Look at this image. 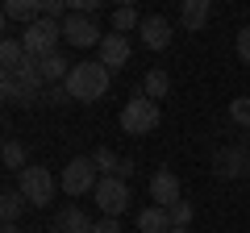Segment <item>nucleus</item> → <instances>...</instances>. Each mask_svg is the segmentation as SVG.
Returning a JSON list of instances; mask_svg holds the SVG:
<instances>
[{"instance_id": "nucleus-1", "label": "nucleus", "mask_w": 250, "mask_h": 233, "mask_svg": "<svg viewBox=\"0 0 250 233\" xmlns=\"http://www.w3.org/2000/svg\"><path fill=\"white\" fill-rule=\"evenodd\" d=\"M108 79H113V71H104L100 63H75L71 75H67V92L80 104H92V100H100L108 92Z\"/></svg>"}, {"instance_id": "nucleus-2", "label": "nucleus", "mask_w": 250, "mask_h": 233, "mask_svg": "<svg viewBox=\"0 0 250 233\" xmlns=\"http://www.w3.org/2000/svg\"><path fill=\"white\" fill-rule=\"evenodd\" d=\"M121 129H125V134H134V137H146V134L159 129V104H154L142 88L129 92V100H125V108H121Z\"/></svg>"}, {"instance_id": "nucleus-3", "label": "nucleus", "mask_w": 250, "mask_h": 233, "mask_svg": "<svg viewBox=\"0 0 250 233\" xmlns=\"http://www.w3.org/2000/svg\"><path fill=\"white\" fill-rule=\"evenodd\" d=\"M59 38H62V21H34V25L21 29V46H25L29 58H46V54H59Z\"/></svg>"}, {"instance_id": "nucleus-4", "label": "nucleus", "mask_w": 250, "mask_h": 233, "mask_svg": "<svg viewBox=\"0 0 250 233\" xmlns=\"http://www.w3.org/2000/svg\"><path fill=\"white\" fill-rule=\"evenodd\" d=\"M96 183H100V171H96V162H92L88 154H80V158H71L67 167H62V179H59V188L67 192V196H88V192H96Z\"/></svg>"}, {"instance_id": "nucleus-5", "label": "nucleus", "mask_w": 250, "mask_h": 233, "mask_svg": "<svg viewBox=\"0 0 250 233\" xmlns=\"http://www.w3.org/2000/svg\"><path fill=\"white\" fill-rule=\"evenodd\" d=\"M17 192L25 196V204H34V208H46L54 200V175L46 167H25L21 171V183H17Z\"/></svg>"}, {"instance_id": "nucleus-6", "label": "nucleus", "mask_w": 250, "mask_h": 233, "mask_svg": "<svg viewBox=\"0 0 250 233\" xmlns=\"http://www.w3.org/2000/svg\"><path fill=\"white\" fill-rule=\"evenodd\" d=\"M92 200H96V208L104 216H121L125 208H129V183L117 179V175H104V179L96 183V192H92Z\"/></svg>"}, {"instance_id": "nucleus-7", "label": "nucleus", "mask_w": 250, "mask_h": 233, "mask_svg": "<svg viewBox=\"0 0 250 233\" xmlns=\"http://www.w3.org/2000/svg\"><path fill=\"white\" fill-rule=\"evenodd\" d=\"M62 38H67L71 46H80V50L104 42V34L96 29V17H83V13H67V21H62Z\"/></svg>"}, {"instance_id": "nucleus-8", "label": "nucleus", "mask_w": 250, "mask_h": 233, "mask_svg": "<svg viewBox=\"0 0 250 233\" xmlns=\"http://www.w3.org/2000/svg\"><path fill=\"white\" fill-rule=\"evenodd\" d=\"M129 54H134V46H129L125 34H104V42L96 46V63L104 67V71H125Z\"/></svg>"}, {"instance_id": "nucleus-9", "label": "nucleus", "mask_w": 250, "mask_h": 233, "mask_svg": "<svg viewBox=\"0 0 250 233\" xmlns=\"http://www.w3.org/2000/svg\"><path fill=\"white\" fill-rule=\"evenodd\" d=\"M213 171H217V179H242L250 171V154L242 146H225V150H217Z\"/></svg>"}, {"instance_id": "nucleus-10", "label": "nucleus", "mask_w": 250, "mask_h": 233, "mask_svg": "<svg viewBox=\"0 0 250 233\" xmlns=\"http://www.w3.org/2000/svg\"><path fill=\"white\" fill-rule=\"evenodd\" d=\"M150 196H154V204H159V208L179 204V179H175V171H167V167L154 171V175H150Z\"/></svg>"}, {"instance_id": "nucleus-11", "label": "nucleus", "mask_w": 250, "mask_h": 233, "mask_svg": "<svg viewBox=\"0 0 250 233\" xmlns=\"http://www.w3.org/2000/svg\"><path fill=\"white\" fill-rule=\"evenodd\" d=\"M142 46H150V50H167L171 46V21L167 17H142Z\"/></svg>"}, {"instance_id": "nucleus-12", "label": "nucleus", "mask_w": 250, "mask_h": 233, "mask_svg": "<svg viewBox=\"0 0 250 233\" xmlns=\"http://www.w3.org/2000/svg\"><path fill=\"white\" fill-rule=\"evenodd\" d=\"M38 63V75H42V83L50 88V83H67V75H71L75 63H67L62 54H46V58H34Z\"/></svg>"}, {"instance_id": "nucleus-13", "label": "nucleus", "mask_w": 250, "mask_h": 233, "mask_svg": "<svg viewBox=\"0 0 250 233\" xmlns=\"http://www.w3.org/2000/svg\"><path fill=\"white\" fill-rule=\"evenodd\" d=\"M50 229L54 233H92V221L75 204H67V208H59V216L50 221Z\"/></svg>"}, {"instance_id": "nucleus-14", "label": "nucleus", "mask_w": 250, "mask_h": 233, "mask_svg": "<svg viewBox=\"0 0 250 233\" xmlns=\"http://www.w3.org/2000/svg\"><path fill=\"white\" fill-rule=\"evenodd\" d=\"M138 229H142V233H171L175 225H171V213H167V208L150 204V208L138 213Z\"/></svg>"}, {"instance_id": "nucleus-15", "label": "nucleus", "mask_w": 250, "mask_h": 233, "mask_svg": "<svg viewBox=\"0 0 250 233\" xmlns=\"http://www.w3.org/2000/svg\"><path fill=\"white\" fill-rule=\"evenodd\" d=\"M208 0H184V9H179V21H184V29L188 34H196V29H205V21H208Z\"/></svg>"}, {"instance_id": "nucleus-16", "label": "nucleus", "mask_w": 250, "mask_h": 233, "mask_svg": "<svg viewBox=\"0 0 250 233\" xmlns=\"http://www.w3.org/2000/svg\"><path fill=\"white\" fill-rule=\"evenodd\" d=\"M4 21H25V25H34V21H42V4L38 0H9L4 4Z\"/></svg>"}, {"instance_id": "nucleus-17", "label": "nucleus", "mask_w": 250, "mask_h": 233, "mask_svg": "<svg viewBox=\"0 0 250 233\" xmlns=\"http://www.w3.org/2000/svg\"><path fill=\"white\" fill-rule=\"evenodd\" d=\"M25 58L29 54H25V46H21V38H4V42H0V63H4V71H17Z\"/></svg>"}, {"instance_id": "nucleus-18", "label": "nucleus", "mask_w": 250, "mask_h": 233, "mask_svg": "<svg viewBox=\"0 0 250 233\" xmlns=\"http://www.w3.org/2000/svg\"><path fill=\"white\" fill-rule=\"evenodd\" d=\"M142 92L154 100V104H159V100L171 92V79H167V71H159V67H154V71H146V79H142Z\"/></svg>"}, {"instance_id": "nucleus-19", "label": "nucleus", "mask_w": 250, "mask_h": 233, "mask_svg": "<svg viewBox=\"0 0 250 233\" xmlns=\"http://www.w3.org/2000/svg\"><path fill=\"white\" fill-rule=\"evenodd\" d=\"M129 29H142L138 9H134V4H121V9H113V34H129Z\"/></svg>"}, {"instance_id": "nucleus-20", "label": "nucleus", "mask_w": 250, "mask_h": 233, "mask_svg": "<svg viewBox=\"0 0 250 233\" xmlns=\"http://www.w3.org/2000/svg\"><path fill=\"white\" fill-rule=\"evenodd\" d=\"M21 208H25V196H21V192H4V196H0V216H4V225H17Z\"/></svg>"}, {"instance_id": "nucleus-21", "label": "nucleus", "mask_w": 250, "mask_h": 233, "mask_svg": "<svg viewBox=\"0 0 250 233\" xmlns=\"http://www.w3.org/2000/svg\"><path fill=\"white\" fill-rule=\"evenodd\" d=\"M0 154H4V167H13L17 175L29 167V162H25V150H21V142H17V137H4V150H0Z\"/></svg>"}, {"instance_id": "nucleus-22", "label": "nucleus", "mask_w": 250, "mask_h": 233, "mask_svg": "<svg viewBox=\"0 0 250 233\" xmlns=\"http://www.w3.org/2000/svg\"><path fill=\"white\" fill-rule=\"evenodd\" d=\"M229 121H233V125H242V129H250V96H238L229 104Z\"/></svg>"}, {"instance_id": "nucleus-23", "label": "nucleus", "mask_w": 250, "mask_h": 233, "mask_svg": "<svg viewBox=\"0 0 250 233\" xmlns=\"http://www.w3.org/2000/svg\"><path fill=\"white\" fill-rule=\"evenodd\" d=\"M92 162H96V171H104V175H117V171H121V158H117V154L108 150V146L92 154Z\"/></svg>"}, {"instance_id": "nucleus-24", "label": "nucleus", "mask_w": 250, "mask_h": 233, "mask_svg": "<svg viewBox=\"0 0 250 233\" xmlns=\"http://www.w3.org/2000/svg\"><path fill=\"white\" fill-rule=\"evenodd\" d=\"M167 213H171V225H175V229H192V204H188V200L171 204Z\"/></svg>"}, {"instance_id": "nucleus-25", "label": "nucleus", "mask_w": 250, "mask_h": 233, "mask_svg": "<svg viewBox=\"0 0 250 233\" xmlns=\"http://www.w3.org/2000/svg\"><path fill=\"white\" fill-rule=\"evenodd\" d=\"M67 100H71L67 83H50V88H42V100L38 104H67Z\"/></svg>"}, {"instance_id": "nucleus-26", "label": "nucleus", "mask_w": 250, "mask_h": 233, "mask_svg": "<svg viewBox=\"0 0 250 233\" xmlns=\"http://www.w3.org/2000/svg\"><path fill=\"white\" fill-rule=\"evenodd\" d=\"M238 58L250 67V25H246V29H238Z\"/></svg>"}, {"instance_id": "nucleus-27", "label": "nucleus", "mask_w": 250, "mask_h": 233, "mask_svg": "<svg viewBox=\"0 0 250 233\" xmlns=\"http://www.w3.org/2000/svg\"><path fill=\"white\" fill-rule=\"evenodd\" d=\"M92 233H121V225H117V216H104V221L92 225Z\"/></svg>"}, {"instance_id": "nucleus-28", "label": "nucleus", "mask_w": 250, "mask_h": 233, "mask_svg": "<svg viewBox=\"0 0 250 233\" xmlns=\"http://www.w3.org/2000/svg\"><path fill=\"white\" fill-rule=\"evenodd\" d=\"M129 175H134V158H121V171H117V179L129 183Z\"/></svg>"}, {"instance_id": "nucleus-29", "label": "nucleus", "mask_w": 250, "mask_h": 233, "mask_svg": "<svg viewBox=\"0 0 250 233\" xmlns=\"http://www.w3.org/2000/svg\"><path fill=\"white\" fill-rule=\"evenodd\" d=\"M0 233H21V229H17V225H4V229H0Z\"/></svg>"}, {"instance_id": "nucleus-30", "label": "nucleus", "mask_w": 250, "mask_h": 233, "mask_svg": "<svg viewBox=\"0 0 250 233\" xmlns=\"http://www.w3.org/2000/svg\"><path fill=\"white\" fill-rule=\"evenodd\" d=\"M171 233H192V229H171Z\"/></svg>"}]
</instances>
